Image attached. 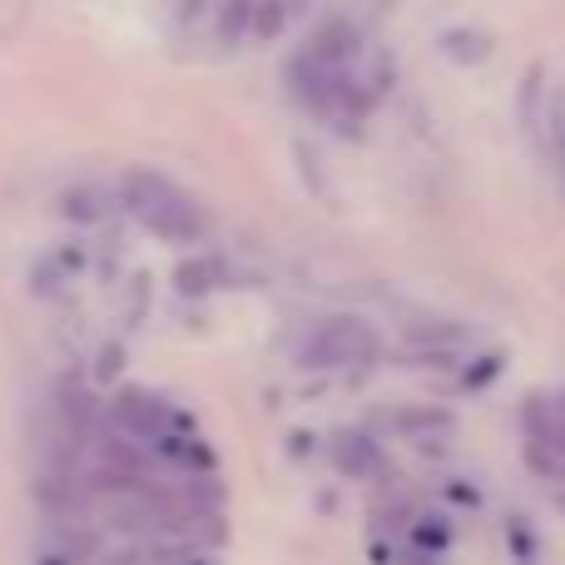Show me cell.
<instances>
[{"label":"cell","instance_id":"cell-1","mask_svg":"<svg viewBox=\"0 0 565 565\" xmlns=\"http://www.w3.org/2000/svg\"><path fill=\"white\" fill-rule=\"evenodd\" d=\"M125 209L164 244H199L204 238V209L184 194L179 184H169L154 169H135L125 174Z\"/></svg>","mask_w":565,"mask_h":565},{"label":"cell","instance_id":"cell-2","mask_svg":"<svg viewBox=\"0 0 565 565\" xmlns=\"http://www.w3.org/2000/svg\"><path fill=\"white\" fill-rule=\"evenodd\" d=\"M377 352V332L362 318H328L302 342V367H348Z\"/></svg>","mask_w":565,"mask_h":565},{"label":"cell","instance_id":"cell-3","mask_svg":"<svg viewBox=\"0 0 565 565\" xmlns=\"http://www.w3.org/2000/svg\"><path fill=\"white\" fill-rule=\"evenodd\" d=\"M115 417H119V427L139 441H169L179 431L174 407H164V402L149 397V392H125V397L115 402Z\"/></svg>","mask_w":565,"mask_h":565},{"label":"cell","instance_id":"cell-4","mask_svg":"<svg viewBox=\"0 0 565 565\" xmlns=\"http://www.w3.org/2000/svg\"><path fill=\"white\" fill-rule=\"evenodd\" d=\"M302 10H308V0H254V10H248V40H254V45H268V40H278Z\"/></svg>","mask_w":565,"mask_h":565},{"label":"cell","instance_id":"cell-5","mask_svg":"<svg viewBox=\"0 0 565 565\" xmlns=\"http://www.w3.org/2000/svg\"><path fill=\"white\" fill-rule=\"evenodd\" d=\"M332 461H338V471H348L352 481H362V477H372L377 471V441H367V437H358V431H348V437H338L332 441Z\"/></svg>","mask_w":565,"mask_h":565},{"label":"cell","instance_id":"cell-6","mask_svg":"<svg viewBox=\"0 0 565 565\" xmlns=\"http://www.w3.org/2000/svg\"><path fill=\"white\" fill-rule=\"evenodd\" d=\"M248 10H254V0H224V6H218L214 35L224 40V45H238V40H248Z\"/></svg>","mask_w":565,"mask_h":565},{"label":"cell","instance_id":"cell-7","mask_svg":"<svg viewBox=\"0 0 565 565\" xmlns=\"http://www.w3.org/2000/svg\"><path fill=\"white\" fill-rule=\"evenodd\" d=\"M546 154L561 174V189H565V95L551 99V119H546Z\"/></svg>","mask_w":565,"mask_h":565},{"label":"cell","instance_id":"cell-8","mask_svg":"<svg viewBox=\"0 0 565 565\" xmlns=\"http://www.w3.org/2000/svg\"><path fill=\"white\" fill-rule=\"evenodd\" d=\"M397 427H402V431H417V427H447V417H417V412H402Z\"/></svg>","mask_w":565,"mask_h":565}]
</instances>
